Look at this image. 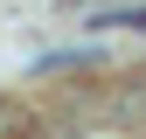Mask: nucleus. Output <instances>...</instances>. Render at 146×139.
<instances>
[{"label":"nucleus","mask_w":146,"mask_h":139,"mask_svg":"<svg viewBox=\"0 0 146 139\" xmlns=\"http://www.w3.org/2000/svg\"><path fill=\"white\" fill-rule=\"evenodd\" d=\"M7 125H14V104H0V132H7Z\"/></svg>","instance_id":"obj_1"}]
</instances>
